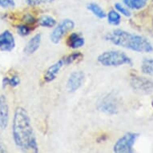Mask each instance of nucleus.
I'll return each mask as SVG.
<instances>
[{
    "label": "nucleus",
    "mask_w": 153,
    "mask_h": 153,
    "mask_svg": "<svg viewBox=\"0 0 153 153\" xmlns=\"http://www.w3.org/2000/svg\"><path fill=\"white\" fill-rule=\"evenodd\" d=\"M3 87L5 86H10L15 88L20 84V79L18 75H13L11 77H5L3 80Z\"/></svg>",
    "instance_id": "19"
},
{
    "label": "nucleus",
    "mask_w": 153,
    "mask_h": 153,
    "mask_svg": "<svg viewBox=\"0 0 153 153\" xmlns=\"http://www.w3.org/2000/svg\"><path fill=\"white\" fill-rule=\"evenodd\" d=\"M23 21L26 23V24H34V23L36 22L35 18L33 17L31 15H29V14L24 15V17H23Z\"/></svg>",
    "instance_id": "24"
},
{
    "label": "nucleus",
    "mask_w": 153,
    "mask_h": 153,
    "mask_svg": "<svg viewBox=\"0 0 153 153\" xmlns=\"http://www.w3.org/2000/svg\"><path fill=\"white\" fill-rule=\"evenodd\" d=\"M56 19L51 15H43L39 19V24L43 27H53L56 25Z\"/></svg>",
    "instance_id": "16"
},
{
    "label": "nucleus",
    "mask_w": 153,
    "mask_h": 153,
    "mask_svg": "<svg viewBox=\"0 0 153 153\" xmlns=\"http://www.w3.org/2000/svg\"><path fill=\"white\" fill-rule=\"evenodd\" d=\"M5 152H7V147L5 146V144L3 143V140L0 138V153Z\"/></svg>",
    "instance_id": "25"
},
{
    "label": "nucleus",
    "mask_w": 153,
    "mask_h": 153,
    "mask_svg": "<svg viewBox=\"0 0 153 153\" xmlns=\"http://www.w3.org/2000/svg\"><path fill=\"white\" fill-rule=\"evenodd\" d=\"M12 136L18 148L23 151L39 152L37 140L30 123V116L25 108L18 107L12 122Z\"/></svg>",
    "instance_id": "1"
},
{
    "label": "nucleus",
    "mask_w": 153,
    "mask_h": 153,
    "mask_svg": "<svg viewBox=\"0 0 153 153\" xmlns=\"http://www.w3.org/2000/svg\"><path fill=\"white\" fill-rule=\"evenodd\" d=\"M115 7H116V10H117L120 14H122V15L126 16V17H130L131 16L130 10H128L127 7H123L121 3H116V4H115Z\"/></svg>",
    "instance_id": "21"
},
{
    "label": "nucleus",
    "mask_w": 153,
    "mask_h": 153,
    "mask_svg": "<svg viewBox=\"0 0 153 153\" xmlns=\"http://www.w3.org/2000/svg\"><path fill=\"white\" fill-rule=\"evenodd\" d=\"M88 9L92 13L93 15H95L99 19H104L107 16L105 11L100 6L98 5L97 3H91L88 5Z\"/></svg>",
    "instance_id": "15"
},
{
    "label": "nucleus",
    "mask_w": 153,
    "mask_h": 153,
    "mask_svg": "<svg viewBox=\"0 0 153 153\" xmlns=\"http://www.w3.org/2000/svg\"><path fill=\"white\" fill-rule=\"evenodd\" d=\"M108 17V23L111 24V25L117 26L120 23L121 21V16L118 11L115 10H111L107 15Z\"/></svg>",
    "instance_id": "18"
},
{
    "label": "nucleus",
    "mask_w": 153,
    "mask_h": 153,
    "mask_svg": "<svg viewBox=\"0 0 153 153\" xmlns=\"http://www.w3.org/2000/svg\"><path fill=\"white\" fill-rule=\"evenodd\" d=\"M85 43V39L84 38L82 37L78 33H71L68 40H67V44L69 48L72 49H78V48H82Z\"/></svg>",
    "instance_id": "13"
},
{
    "label": "nucleus",
    "mask_w": 153,
    "mask_h": 153,
    "mask_svg": "<svg viewBox=\"0 0 153 153\" xmlns=\"http://www.w3.org/2000/svg\"><path fill=\"white\" fill-rule=\"evenodd\" d=\"M127 7L133 10H141L148 3V0H123Z\"/></svg>",
    "instance_id": "14"
},
{
    "label": "nucleus",
    "mask_w": 153,
    "mask_h": 153,
    "mask_svg": "<svg viewBox=\"0 0 153 153\" xmlns=\"http://www.w3.org/2000/svg\"><path fill=\"white\" fill-rule=\"evenodd\" d=\"M15 7V0H0V7L3 9H10Z\"/></svg>",
    "instance_id": "23"
},
{
    "label": "nucleus",
    "mask_w": 153,
    "mask_h": 153,
    "mask_svg": "<svg viewBox=\"0 0 153 153\" xmlns=\"http://www.w3.org/2000/svg\"><path fill=\"white\" fill-rule=\"evenodd\" d=\"M9 121V105L5 95H0V128L6 129Z\"/></svg>",
    "instance_id": "11"
},
{
    "label": "nucleus",
    "mask_w": 153,
    "mask_h": 153,
    "mask_svg": "<svg viewBox=\"0 0 153 153\" xmlns=\"http://www.w3.org/2000/svg\"><path fill=\"white\" fill-rule=\"evenodd\" d=\"M99 110L107 115H116L119 111V103L117 99L112 94H108L101 99L98 103Z\"/></svg>",
    "instance_id": "7"
},
{
    "label": "nucleus",
    "mask_w": 153,
    "mask_h": 153,
    "mask_svg": "<svg viewBox=\"0 0 153 153\" xmlns=\"http://www.w3.org/2000/svg\"><path fill=\"white\" fill-rule=\"evenodd\" d=\"M15 48V37L10 30H6L0 34V51H11Z\"/></svg>",
    "instance_id": "10"
},
{
    "label": "nucleus",
    "mask_w": 153,
    "mask_h": 153,
    "mask_svg": "<svg viewBox=\"0 0 153 153\" xmlns=\"http://www.w3.org/2000/svg\"><path fill=\"white\" fill-rule=\"evenodd\" d=\"M105 39L114 45L127 48L136 52L151 53L153 51L152 45L148 39L121 29H116L108 33Z\"/></svg>",
    "instance_id": "2"
},
{
    "label": "nucleus",
    "mask_w": 153,
    "mask_h": 153,
    "mask_svg": "<svg viewBox=\"0 0 153 153\" xmlns=\"http://www.w3.org/2000/svg\"><path fill=\"white\" fill-rule=\"evenodd\" d=\"M97 60L104 67H120L128 64L131 65V59L127 54L121 51H107L99 55Z\"/></svg>",
    "instance_id": "4"
},
{
    "label": "nucleus",
    "mask_w": 153,
    "mask_h": 153,
    "mask_svg": "<svg viewBox=\"0 0 153 153\" xmlns=\"http://www.w3.org/2000/svg\"><path fill=\"white\" fill-rule=\"evenodd\" d=\"M55 0H25L27 4L31 7L41 5V4H48V3H53Z\"/></svg>",
    "instance_id": "22"
},
{
    "label": "nucleus",
    "mask_w": 153,
    "mask_h": 153,
    "mask_svg": "<svg viewBox=\"0 0 153 153\" xmlns=\"http://www.w3.org/2000/svg\"><path fill=\"white\" fill-rule=\"evenodd\" d=\"M131 86L136 91L142 94H150L153 91V80L139 75L131 77Z\"/></svg>",
    "instance_id": "8"
},
{
    "label": "nucleus",
    "mask_w": 153,
    "mask_h": 153,
    "mask_svg": "<svg viewBox=\"0 0 153 153\" xmlns=\"http://www.w3.org/2000/svg\"><path fill=\"white\" fill-rule=\"evenodd\" d=\"M85 74L82 71H75L71 73L67 80V89L70 92H75L83 86Z\"/></svg>",
    "instance_id": "9"
},
{
    "label": "nucleus",
    "mask_w": 153,
    "mask_h": 153,
    "mask_svg": "<svg viewBox=\"0 0 153 153\" xmlns=\"http://www.w3.org/2000/svg\"><path fill=\"white\" fill-rule=\"evenodd\" d=\"M138 134L134 132H128L121 136L113 147V152L116 153L133 152V146L135 144Z\"/></svg>",
    "instance_id": "5"
},
{
    "label": "nucleus",
    "mask_w": 153,
    "mask_h": 153,
    "mask_svg": "<svg viewBox=\"0 0 153 153\" xmlns=\"http://www.w3.org/2000/svg\"><path fill=\"white\" fill-rule=\"evenodd\" d=\"M83 58V55L80 52H74L71 53L70 55H65L63 56L60 59H59L57 62L53 63L52 65L50 66L49 68L47 69L44 76H43V79L47 83H50L55 80L59 73L60 72L61 69L65 67V66L70 65L71 63H74L75 62H79V61L82 60Z\"/></svg>",
    "instance_id": "3"
},
{
    "label": "nucleus",
    "mask_w": 153,
    "mask_h": 153,
    "mask_svg": "<svg viewBox=\"0 0 153 153\" xmlns=\"http://www.w3.org/2000/svg\"><path fill=\"white\" fill-rule=\"evenodd\" d=\"M141 71L153 77V59H144L141 64Z\"/></svg>",
    "instance_id": "17"
},
{
    "label": "nucleus",
    "mask_w": 153,
    "mask_h": 153,
    "mask_svg": "<svg viewBox=\"0 0 153 153\" xmlns=\"http://www.w3.org/2000/svg\"><path fill=\"white\" fill-rule=\"evenodd\" d=\"M32 30V28L28 26V24H22L19 25L17 27V32L18 34L21 36H27L30 35V32Z\"/></svg>",
    "instance_id": "20"
},
{
    "label": "nucleus",
    "mask_w": 153,
    "mask_h": 153,
    "mask_svg": "<svg viewBox=\"0 0 153 153\" xmlns=\"http://www.w3.org/2000/svg\"><path fill=\"white\" fill-rule=\"evenodd\" d=\"M41 40H42L41 34L38 33V34L34 35L26 44L25 48L23 49L24 53L27 54V55H31L33 53H35L40 47Z\"/></svg>",
    "instance_id": "12"
},
{
    "label": "nucleus",
    "mask_w": 153,
    "mask_h": 153,
    "mask_svg": "<svg viewBox=\"0 0 153 153\" xmlns=\"http://www.w3.org/2000/svg\"><path fill=\"white\" fill-rule=\"evenodd\" d=\"M74 27H75L74 21L70 19H63L52 30V32L50 35L51 41L53 43L57 44L63 39V36L69 31H71L74 29Z\"/></svg>",
    "instance_id": "6"
}]
</instances>
